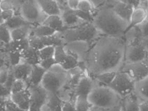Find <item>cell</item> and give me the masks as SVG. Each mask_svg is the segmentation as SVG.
Here are the masks:
<instances>
[{
	"label": "cell",
	"instance_id": "obj_1",
	"mask_svg": "<svg viewBox=\"0 0 148 111\" xmlns=\"http://www.w3.org/2000/svg\"><path fill=\"white\" fill-rule=\"evenodd\" d=\"M123 38L101 36L90 47L85 59V70L92 77L107 72H118L124 63Z\"/></svg>",
	"mask_w": 148,
	"mask_h": 111
},
{
	"label": "cell",
	"instance_id": "obj_2",
	"mask_svg": "<svg viewBox=\"0 0 148 111\" xmlns=\"http://www.w3.org/2000/svg\"><path fill=\"white\" fill-rule=\"evenodd\" d=\"M92 25L101 36L123 38L130 25L116 15L112 7L104 5L96 10L93 15Z\"/></svg>",
	"mask_w": 148,
	"mask_h": 111
},
{
	"label": "cell",
	"instance_id": "obj_3",
	"mask_svg": "<svg viewBox=\"0 0 148 111\" xmlns=\"http://www.w3.org/2000/svg\"><path fill=\"white\" fill-rule=\"evenodd\" d=\"M87 100L92 106L112 110L121 105L122 99L109 87L98 85L87 96Z\"/></svg>",
	"mask_w": 148,
	"mask_h": 111
},
{
	"label": "cell",
	"instance_id": "obj_4",
	"mask_svg": "<svg viewBox=\"0 0 148 111\" xmlns=\"http://www.w3.org/2000/svg\"><path fill=\"white\" fill-rule=\"evenodd\" d=\"M59 33L64 45L73 42L84 41L91 46L101 36L92 23H86L75 28L66 29Z\"/></svg>",
	"mask_w": 148,
	"mask_h": 111
},
{
	"label": "cell",
	"instance_id": "obj_5",
	"mask_svg": "<svg viewBox=\"0 0 148 111\" xmlns=\"http://www.w3.org/2000/svg\"><path fill=\"white\" fill-rule=\"evenodd\" d=\"M68 76V71L56 64L46 71L40 85L48 93L57 95L66 84Z\"/></svg>",
	"mask_w": 148,
	"mask_h": 111
},
{
	"label": "cell",
	"instance_id": "obj_6",
	"mask_svg": "<svg viewBox=\"0 0 148 111\" xmlns=\"http://www.w3.org/2000/svg\"><path fill=\"white\" fill-rule=\"evenodd\" d=\"M20 15L33 26L41 25L47 17L41 10L36 1H23Z\"/></svg>",
	"mask_w": 148,
	"mask_h": 111
},
{
	"label": "cell",
	"instance_id": "obj_7",
	"mask_svg": "<svg viewBox=\"0 0 148 111\" xmlns=\"http://www.w3.org/2000/svg\"><path fill=\"white\" fill-rule=\"evenodd\" d=\"M135 82L127 73L119 71L108 87L123 99L133 93Z\"/></svg>",
	"mask_w": 148,
	"mask_h": 111
},
{
	"label": "cell",
	"instance_id": "obj_8",
	"mask_svg": "<svg viewBox=\"0 0 148 111\" xmlns=\"http://www.w3.org/2000/svg\"><path fill=\"white\" fill-rule=\"evenodd\" d=\"M90 47L88 43L84 41L73 42L64 45L66 54L75 58L79 63L84 62Z\"/></svg>",
	"mask_w": 148,
	"mask_h": 111
},
{
	"label": "cell",
	"instance_id": "obj_9",
	"mask_svg": "<svg viewBox=\"0 0 148 111\" xmlns=\"http://www.w3.org/2000/svg\"><path fill=\"white\" fill-rule=\"evenodd\" d=\"M120 71L125 72L135 82L148 77V61L134 63H124Z\"/></svg>",
	"mask_w": 148,
	"mask_h": 111
},
{
	"label": "cell",
	"instance_id": "obj_10",
	"mask_svg": "<svg viewBox=\"0 0 148 111\" xmlns=\"http://www.w3.org/2000/svg\"><path fill=\"white\" fill-rule=\"evenodd\" d=\"M28 40L30 47L36 51L47 46L64 45L59 32H57L53 36L43 38H38L30 34Z\"/></svg>",
	"mask_w": 148,
	"mask_h": 111
},
{
	"label": "cell",
	"instance_id": "obj_11",
	"mask_svg": "<svg viewBox=\"0 0 148 111\" xmlns=\"http://www.w3.org/2000/svg\"><path fill=\"white\" fill-rule=\"evenodd\" d=\"M148 46H125L124 63L148 61Z\"/></svg>",
	"mask_w": 148,
	"mask_h": 111
},
{
	"label": "cell",
	"instance_id": "obj_12",
	"mask_svg": "<svg viewBox=\"0 0 148 111\" xmlns=\"http://www.w3.org/2000/svg\"><path fill=\"white\" fill-rule=\"evenodd\" d=\"M30 93V106L28 111L41 110L42 106L46 103L49 93L41 87L30 86L28 87Z\"/></svg>",
	"mask_w": 148,
	"mask_h": 111
},
{
	"label": "cell",
	"instance_id": "obj_13",
	"mask_svg": "<svg viewBox=\"0 0 148 111\" xmlns=\"http://www.w3.org/2000/svg\"><path fill=\"white\" fill-rule=\"evenodd\" d=\"M98 85L94 78L87 74L85 71L84 74L80 78L79 83L75 91V96L80 97L84 98H87V96L94 88Z\"/></svg>",
	"mask_w": 148,
	"mask_h": 111
},
{
	"label": "cell",
	"instance_id": "obj_14",
	"mask_svg": "<svg viewBox=\"0 0 148 111\" xmlns=\"http://www.w3.org/2000/svg\"><path fill=\"white\" fill-rule=\"evenodd\" d=\"M148 38L144 37L137 25L128 28L123 36L125 46L143 45L148 46Z\"/></svg>",
	"mask_w": 148,
	"mask_h": 111
},
{
	"label": "cell",
	"instance_id": "obj_15",
	"mask_svg": "<svg viewBox=\"0 0 148 111\" xmlns=\"http://www.w3.org/2000/svg\"><path fill=\"white\" fill-rule=\"evenodd\" d=\"M112 8L116 15L125 22L130 24L131 16L134 8L125 1H115Z\"/></svg>",
	"mask_w": 148,
	"mask_h": 111
},
{
	"label": "cell",
	"instance_id": "obj_16",
	"mask_svg": "<svg viewBox=\"0 0 148 111\" xmlns=\"http://www.w3.org/2000/svg\"><path fill=\"white\" fill-rule=\"evenodd\" d=\"M60 16L66 29L75 28L88 23L79 18L76 15L75 10H71L69 8L61 12Z\"/></svg>",
	"mask_w": 148,
	"mask_h": 111
},
{
	"label": "cell",
	"instance_id": "obj_17",
	"mask_svg": "<svg viewBox=\"0 0 148 111\" xmlns=\"http://www.w3.org/2000/svg\"><path fill=\"white\" fill-rule=\"evenodd\" d=\"M10 100L20 108L28 111L30 106V93L28 88L17 93L10 95Z\"/></svg>",
	"mask_w": 148,
	"mask_h": 111
},
{
	"label": "cell",
	"instance_id": "obj_18",
	"mask_svg": "<svg viewBox=\"0 0 148 111\" xmlns=\"http://www.w3.org/2000/svg\"><path fill=\"white\" fill-rule=\"evenodd\" d=\"M33 66L21 62L18 65L10 68L11 71L15 79L27 82L32 72Z\"/></svg>",
	"mask_w": 148,
	"mask_h": 111
},
{
	"label": "cell",
	"instance_id": "obj_19",
	"mask_svg": "<svg viewBox=\"0 0 148 111\" xmlns=\"http://www.w3.org/2000/svg\"><path fill=\"white\" fill-rule=\"evenodd\" d=\"M41 10L47 16H60V11L56 1H36Z\"/></svg>",
	"mask_w": 148,
	"mask_h": 111
},
{
	"label": "cell",
	"instance_id": "obj_20",
	"mask_svg": "<svg viewBox=\"0 0 148 111\" xmlns=\"http://www.w3.org/2000/svg\"><path fill=\"white\" fill-rule=\"evenodd\" d=\"M148 77L135 82L133 93L139 101H148Z\"/></svg>",
	"mask_w": 148,
	"mask_h": 111
},
{
	"label": "cell",
	"instance_id": "obj_21",
	"mask_svg": "<svg viewBox=\"0 0 148 111\" xmlns=\"http://www.w3.org/2000/svg\"><path fill=\"white\" fill-rule=\"evenodd\" d=\"M46 70L41 66L36 64L33 66L32 72L28 79L26 82L28 87L30 86H38L40 85Z\"/></svg>",
	"mask_w": 148,
	"mask_h": 111
},
{
	"label": "cell",
	"instance_id": "obj_22",
	"mask_svg": "<svg viewBox=\"0 0 148 111\" xmlns=\"http://www.w3.org/2000/svg\"><path fill=\"white\" fill-rule=\"evenodd\" d=\"M21 62L33 66L38 64L41 61L39 58L38 51L30 47L21 52Z\"/></svg>",
	"mask_w": 148,
	"mask_h": 111
},
{
	"label": "cell",
	"instance_id": "obj_23",
	"mask_svg": "<svg viewBox=\"0 0 148 111\" xmlns=\"http://www.w3.org/2000/svg\"><path fill=\"white\" fill-rule=\"evenodd\" d=\"M62 101L56 95L49 93L46 103L42 106L41 111H61Z\"/></svg>",
	"mask_w": 148,
	"mask_h": 111
},
{
	"label": "cell",
	"instance_id": "obj_24",
	"mask_svg": "<svg viewBox=\"0 0 148 111\" xmlns=\"http://www.w3.org/2000/svg\"><path fill=\"white\" fill-rule=\"evenodd\" d=\"M41 25L49 27L57 32H61L66 29L60 16H47Z\"/></svg>",
	"mask_w": 148,
	"mask_h": 111
},
{
	"label": "cell",
	"instance_id": "obj_25",
	"mask_svg": "<svg viewBox=\"0 0 148 111\" xmlns=\"http://www.w3.org/2000/svg\"><path fill=\"white\" fill-rule=\"evenodd\" d=\"M30 47L28 38L19 40H12L10 43L5 45V53L8 52H19L23 51Z\"/></svg>",
	"mask_w": 148,
	"mask_h": 111
},
{
	"label": "cell",
	"instance_id": "obj_26",
	"mask_svg": "<svg viewBox=\"0 0 148 111\" xmlns=\"http://www.w3.org/2000/svg\"><path fill=\"white\" fill-rule=\"evenodd\" d=\"M33 27L34 26L31 25H25L10 31L12 40H19L28 38Z\"/></svg>",
	"mask_w": 148,
	"mask_h": 111
},
{
	"label": "cell",
	"instance_id": "obj_27",
	"mask_svg": "<svg viewBox=\"0 0 148 111\" xmlns=\"http://www.w3.org/2000/svg\"><path fill=\"white\" fill-rule=\"evenodd\" d=\"M147 18H148V11L144 10L140 8H135L133 10L130 18L129 28L138 25L143 23Z\"/></svg>",
	"mask_w": 148,
	"mask_h": 111
},
{
	"label": "cell",
	"instance_id": "obj_28",
	"mask_svg": "<svg viewBox=\"0 0 148 111\" xmlns=\"http://www.w3.org/2000/svg\"><path fill=\"white\" fill-rule=\"evenodd\" d=\"M3 25L8 28L10 31L23 26L31 25L25 20L20 14L15 15L13 18L4 23Z\"/></svg>",
	"mask_w": 148,
	"mask_h": 111
},
{
	"label": "cell",
	"instance_id": "obj_29",
	"mask_svg": "<svg viewBox=\"0 0 148 111\" xmlns=\"http://www.w3.org/2000/svg\"><path fill=\"white\" fill-rule=\"evenodd\" d=\"M57 32L49 27L39 25L33 27L31 34L38 38H43L53 36Z\"/></svg>",
	"mask_w": 148,
	"mask_h": 111
},
{
	"label": "cell",
	"instance_id": "obj_30",
	"mask_svg": "<svg viewBox=\"0 0 148 111\" xmlns=\"http://www.w3.org/2000/svg\"><path fill=\"white\" fill-rule=\"evenodd\" d=\"M122 102L126 111H139V100L133 92L122 99Z\"/></svg>",
	"mask_w": 148,
	"mask_h": 111
},
{
	"label": "cell",
	"instance_id": "obj_31",
	"mask_svg": "<svg viewBox=\"0 0 148 111\" xmlns=\"http://www.w3.org/2000/svg\"><path fill=\"white\" fill-rule=\"evenodd\" d=\"M23 1H1L0 7L2 10H13L15 15L20 14V10Z\"/></svg>",
	"mask_w": 148,
	"mask_h": 111
},
{
	"label": "cell",
	"instance_id": "obj_32",
	"mask_svg": "<svg viewBox=\"0 0 148 111\" xmlns=\"http://www.w3.org/2000/svg\"><path fill=\"white\" fill-rule=\"evenodd\" d=\"M117 72H107L95 76L92 78L94 79L98 85L108 86L115 77Z\"/></svg>",
	"mask_w": 148,
	"mask_h": 111
},
{
	"label": "cell",
	"instance_id": "obj_33",
	"mask_svg": "<svg viewBox=\"0 0 148 111\" xmlns=\"http://www.w3.org/2000/svg\"><path fill=\"white\" fill-rule=\"evenodd\" d=\"M5 61L10 68L18 65L21 62V53H19V52L6 53Z\"/></svg>",
	"mask_w": 148,
	"mask_h": 111
},
{
	"label": "cell",
	"instance_id": "obj_34",
	"mask_svg": "<svg viewBox=\"0 0 148 111\" xmlns=\"http://www.w3.org/2000/svg\"><path fill=\"white\" fill-rule=\"evenodd\" d=\"M67 57L66 51L64 48V45L55 46L54 58L57 64L61 65L64 63Z\"/></svg>",
	"mask_w": 148,
	"mask_h": 111
},
{
	"label": "cell",
	"instance_id": "obj_35",
	"mask_svg": "<svg viewBox=\"0 0 148 111\" xmlns=\"http://www.w3.org/2000/svg\"><path fill=\"white\" fill-rule=\"evenodd\" d=\"M92 106L87 98L77 97L75 102V111H88Z\"/></svg>",
	"mask_w": 148,
	"mask_h": 111
},
{
	"label": "cell",
	"instance_id": "obj_36",
	"mask_svg": "<svg viewBox=\"0 0 148 111\" xmlns=\"http://www.w3.org/2000/svg\"><path fill=\"white\" fill-rule=\"evenodd\" d=\"M79 64V62L75 58L71 56L67 55L66 59L65 60L64 63H62L60 66L65 71H69L77 67Z\"/></svg>",
	"mask_w": 148,
	"mask_h": 111
},
{
	"label": "cell",
	"instance_id": "obj_37",
	"mask_svg": "<svg viewBox=\"0 0 148 111\" xmlns=\"http://www.w3.org/2000/svg\"><path fill=\"white\" fill-rule=\"evenodd\" d=\"M12 40L10 31L3 25H0V42L5 46Z\"/></svg>",
	"mask_w": 148,
	"mask_h": 111
},
{
	"label": "cell",
	"instance_id": "obj_38",
	"mask_svg": "<svg viewBox=\"0 0 148 111\" xmlns=\"http://www.w3.org/2000/svg\"><path fill=\"white\" fill-rule=\"evenodd\" d=\"M55 46H47L38 51L40 60L49 58H54Z\"/></svg>",
	"mask_w": 148,
	"mask_h": 111
},
{
	"label": "cell",
	"instance_id": "obj_39",
	"mask_svg": "<svg viewBox=\"0 0 148 111\" xmlns=\"http://www.w3.org/2000/svg\"><path fill=\"white\" fill-rule=\"evenodd\" d=\"M77 10L93 16L96 10L92 7L90 1H79Z\"/></svg>",
	"mask_w": 148,
	"mask_h": 111
},
{
	"label": "cell",
	"instance_id": "obj_40",
	"mask_svg": "<svg viewBox=\"0 0 148 111\" xmlns=\"http://www.w3.org/2000/svg\"><path fill=\"white\" fill-rule=\"evenodd\" d=\"M10 67L4 61L0 66V85H4L10 72Z\"/></svg>",
	"mask_w": 148,
	"mask_h": 111
},
{
	"label": "cell",
	"instance_id": "obj_41",
	"mask_svg": "<svg viewBox=\"0 0 148 111\" xmlns=\"http://www.w3.org/2000/svg\"><path fill=\"white\" fill-rule=\"evenodd\" d=\"M27 88L28 85L26 82L15 79L10 89V95L23 91Z\"/></svg>",
	"mask_w": 148,
	"mask_h": 111
},
{
	"label": "cell",
	"instance_id": "obj_42",
	"mask_svg": "<svg viewBox=\"0 0 148 111\" xmlns=\"http://www.w3.org/2000/svg\"><path fill=\"white\" fill-rule=\"evenodd\" d=\"M76 99H73L69 101H62L61 111H75Z\"/></svg>",
	"mask_w": 148,
	"mask_h": 111
},
{
	"label": "cell",
	"instance_id": "obj_43",
	"mask_svg": "<svg viewBox=\"0 0 148 111\" xmlns=\"http://www.w3.org/2000/svg\"><path fill=\"white\" fill-rule=\"evenodd\" d=\"M57 63L55 60L54 58H51L40 61L38 65L41 66L42 68L45 70L46 71H47L49 69L51 68L53 66H54Z\"/></svg>",
	"mask_w": 148,
	"mask_h": 111
},
{
	"label": "cell",
	"instance_id": "obj_44",
	"mask_svg": "<svg viewBox=\"0 0 148 111\" xmlns=\"http://www.w3.org/2000/svg\"><path fill=\"white\" fill-rule=\"evenodd\" d=\"M75 13L79 18H80L82 20L84 21L85 22L92 23V19H93V16L91 14L84 13V12H83L79 10H75Z\"/></svg>",
	"mask_w": 148,
	"mask_h": 111
},
{
	"label": "cell",
	"instance_id": "obj_45",
	"mask_svg": "<svg viewBox=\"0 0 148 111\" xmlns=\"http://www.w3.org/2000/svg\"><path fill=\"white\" fill-rule=\"evenodd\" d=\"M137 26L138 27V29H139L143 36L145 38H148V18L144 20L143 23L137 25Z\"/></svg>",
	"mask_w": 148,
	"mask_h": 111
},
{
	"label": "cell",
	"instance_id": "obj_46",
	"mask_svg": "<svg viewBox=\"0 0 148 111\" xmlns=\"http://www.w3.org/2000/svg\"><path fill=\"white\" fill-rule=\"evenodd\" d=\"M15 15V13L13 10H2L1 14V17L4 23L8 21V20H10L13 18Z\"/></svg>",
	"mask_w": 148,
	"mask_h": 111
},
{
	"label": "cell",
	"instance_id": "obj_47",
	"mask_svg": "<svg viewBox=\"0 0 148 111\" xmlns=\"http://www.w3.org/2000/svg\"><path fill=\"white\" fill-rule=\"evenodd\" d=\"M5 111H26L21 109L11 101L10 99L7 101Z\"/></svg>",
	"mask_w": 148,
	"mask_h": 111
},
{
	"label": "cell",
	"instance_id": "obj_48",
	"mask_svg": "<svg viewBox=\"0 0 148 111\" xmlns=\"http://www.w3.org/2000/svg\"><path fill=\"white\" fill-rule=\"evenodd\" d=\"M10 91L4 85H0V97L6 99H10Z\"/></svg>",
	"mask_w": 148,
	"mask_h": 111
},
{
	"label": "cell",
	"instance_id": "obj_49",
	"mask_svg": "<svg viewBox=\"0 0 148 111\" xmlns=\"http://www.w3.org/2000/svg\"><path fill=\"white\" fill-rule=\"evenodd\" d=\"M79 1L76 0V1H68V5L70 9L71 10H77L78 5H79Z\"/></svg>",
	"mask_w": 148,
	"mask_h": 111
},
{
	"label": "cell",
	"instance_id": "obj_50",
	"mask_svg": "<svg viewBox=\"0 0 148 111\" xmlns=\"http://www.w3.org/2000/svg\"><path fill=\"white\" fill-rule=\"evenodd\" d=\"M95 10H97L104 5L106 1H90Z\"/></svg>",
	"mask_w": 148,
	"mask_h": 111
},
{
	"label": "cell",
	"instance_id": "obj_51",
	"mask_svg": "<svg viewBox=\"0 0 148 111\" xmlns=\"http://www.w3.org/2000/svg\"><path fill=\"white\" fill-rule=\"evenodd\" d=\"M139 111H148V101H139Z\"/></svg>",
	"mask_w": 148,
	"mask_h": 111
},
{
	"label": "cell",
	"instance_id": "obj_52",
	"mask_svg": "<svg viewBox=\"0 0 148 111\" xmlns=\"http://www.w3.org/2000/svg\"><path fill=\"white\" fill-rule=\"evenodd\" d=\"M138 8H140L144 10L148 11V1L147 0H143V1H139V5Z\"/></svg>",
	"mask_w": 148,
	"mask_h": 111
},
{
	"label": "cell",
	"instance_id": "obj_53",
	"mask_svg": "<svg viewBox=\"0 0 148 111\" xmlns=\"http://www.w3.org/2000/svg\"><path fill=\"white\" fill-rule=\"evenodd\" d=\"M8 100L0 97V111H5L6 104Z\"/></svg>",
	"mask_w": 148,
	"mask_h": 111
},
{
	"label": "cell",
	"instance_id": "obj_54",
	"mask_svg": "<svg viewBox=\"0 0 148 111\" xmlns=\"http://www.w3.org/2000/svg\"><path fill=\"white\" fill-rule=\"evenodd\" d=\"M115 108V109H112V110H107V109H102V108H98V107H96V106H92L91 108L89 109L88 111H114Z\"/></svg>",
	"mask_w": 148,
	"mask_h": 111
},
{
	"label": "cell",
	"instance_id": "obj_55",
	"mask_svg": "<svg viewBox=\"0 0 148 111\" xmlns=\"http://www.w3.org/2000/svg\"><path fill=\"white\" fill-rule=\"evenodd\" d=\"M125 2L132 5L134 8H138L139 1H132V0L128 1V0H127V1H125Z\"/></svg>",
	"mask_w": 148,
	"mask_h": 111
},
{
	"label": "cell",
	"instance_id": "obj_56",
	"mask_svg": "<svg viewBox=\"0 0 148 111\" xmlns=\"http://www.w3.org/2000/svg\"><path fill=\"white\" fill-rule=\"evenodd\" d=\"M5 46L2 43L0 42V51H3V52H5Z\"/></svg>",
	"mask_w": 148,
	"mask_h": 111
},
{
	"label": "cell",
	"instance_id": "obj_57",
	"mask_svg": "<svg viewBox=\"0 0 148 111\" xmlns=\"http://www.w3.org/2000/svg\"><path fill=\"white\" fill-rule=\"evenodd\" d=\"M119 111H126L125 110V107L124 106V104L123 103L122 100V102H121V104L120 106V110Z\"/></svg>",
	"mask_w": 148,
	"mask_h": 111
},
{
	"label": "cell",
	"instance_id": "obj_58",
	"mask_svg": "<svg viewBox=\"0 0 148 111\" xmlns=\"http://www.w3.org/2000/svg\"><path fill=\"white\" fill-rule=\"evenodd\" d=\"M2 12V9H1V7H0V25H3V24L4 23V22H3V21L2 20V17H1Z\"/></svg>",
	"mask_w": 148,
	"mask_h": 111
},
{
	"label": "cell",
	"instance_id": "obj_59",
	"mask_svg": "<svg viewBox=\"0 0 148 111\" xmlns=\"http://www.w3.org/2000/svg\"><path fill=\"white\" fill-rule=\"evenodd\" d=\"M6 56V53L0 51V58H5Z\"/></svg>",
	"mask_w": 148,
	"mask_h": 111
},
{
	"label": "cell",
	"instance_id": "obj_60",
	"mask_svg": "<svg viewBox=\"0 0 148 111\" xmlns=\"http://www.w3.org/2000/svg\"><path fill=\"white\" fill-rule=\"evenodd\" d=\"M5 58H0V66H2L5 61Z\"/></svg>",
	"mask_w": 148,
	"mask_h": 111
},
{
	"label": "cell",
	"instance_id": "obj_61",
	"mask_svg": "<svg viewBox=\"0 0 148 111\" xmlns=\"http://www.w3.org/2000/svg\"><path fill=\"white\" fill-rule=\"evenodd\" d=\"M121 106V105H120ZM120 106H118V107H116V108H115V110H114V111H119V110H120Z\"/></svg>",
	"mask_w": 148,
	"mask_h": 111
}]
</instances>
